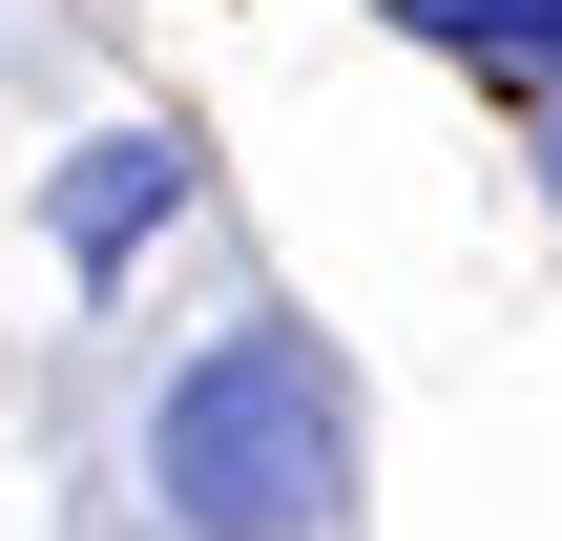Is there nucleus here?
<instances>
[{
  "mask_svg": "<svg viewBox=\"0 0 562 541\" xmlns=\"http://www.w3.org/2000/svg\"><path fill=\"white\" fill-rule=\"evenodd\" d=\"M334 500H355V375L292 313H229L146 396V521L167 541H313Z\"/></svg>",
  "mask_w": 562,
  "mask_h": 541,
  "instance_id": "obj_1",
  "label": "nucleus"
},
{
  "mask_svg": "<svg viewBox=\"0 0 562 541\" xmlns=\"http://www.w3.org/2000/svg\"><path fill=\"white\" fill-rule=\"evenodd\" d=\"M167 208H188V125H104V146H63V167H42V229H63V271H125Z\"/></svg>",
  "mask_w": 562,
  "mask_h": 541,
  "instance_id": "obj_2",
  "label": "nucleus"
},
{
  "mask_svg": "<svg viewBox=\"0 0 562 541\" xmlns=\"http://www.w3.org/2000/svg\"><path fill=\"white\" fill-rule=\"evenodd\" d=\"M396 21H417V42H459V63L542 125V188H562V0H396Z\"/></svg>",
  "mask_w": 562,
  "mask_h": 541,
  "instance_id": "obj_3",
  "label": "nucleus"
}]
</instances>
